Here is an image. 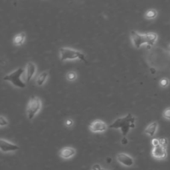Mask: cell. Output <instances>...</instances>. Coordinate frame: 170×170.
Here are the masks:
<instances>
[{"label":"cell","mask_w":170,"mask_h":170,"mask_svg":"<svg viewBox=\"0 0 170 170\" xmlns=\"http://www.w3.org/2000/svg\"><path fill=\"white\" fill-rule=\"evenodd\" d=\"M135 117L131 114H128L123 118L116 119L112 124L110 125L109 128L114 129H120L124 136H126L130 132L131 128H135Z\"/></svg>","instance_id":"obj_1"},{"label":"cell","mask_w":170,"mask_h":170,"mask_svg":"<svg viewBox=\"0 0 170 170\" xmlns=\"http://www.w3.org/2000/svg\"><path fill=\"white\" fill-rule=\"evenodd\" d=\"M59 52L61 55V60L62 61L67 60H75L78 58V59H80L84 62H86L85 55L82 52L77 50H75V49L63 47L60 49Z\"/></svg>","instance_id":"obj_2"},{"label":"cell","mask_w":170,"mask_h":170,"mask_svg":"<svg viewBox=\"0 0 170 170\" xmlns=\"http://www.w3.org/2000/svg\"><path fill=\"white\" fill-rule=\"evenodd\" d=\"M24 70L22 68H19L9 75H5L4 77V80L10 82L12 85L16 86V87L23 88L26 86L25 83L21 80V76H22Z\"/></svg>","instance_id":"obj_3"},{"label":"cell","mask_w":170,"mask_h":170,"mask_svg":"<svg viewBox=\"0 0 170 170\" xmlns=\"http://www.w3.org/2000/svg\"><path fill=\"white\" fill-rule=\"evenodd\" d=\"M41 109V102L38 97H33L31 98L27 109V117L29 120H32Z\"/></svg>","instance_id":"obj_4"},{"label":"cell","mask_w":170,"mask_h":170,"mask_svg":"<svg viewBox=\"0 0 170 170\" xmlns=\"http://www.w3.org/2000/svg\"><path fill=\"white\" fill-rule=\"evenodd\" d=\"M130 35L132 42L136 48H140L142 45L146 43V38L144 35H140L135 31H132Z\"/></svg>","instance_id":"obj_5"},{"label":"cell","mask_w":170,"mask_h":170,"mask_svg":"<svg viewBox=\"0 0 170 170\" xmlns=\"http://www.w3.org/2000/svg\"><path fill=\"white\" fill-rule=\"evenodd\" d=\"M107 129L106 123L100 120H96L91 123L90 130L92 132H103Z\"/></svg>","instance_id":"obj_6"},{"label":"cell","mask_w":170,"mask_h":170,"mask_svg":"<svg viewBox=\"0 0 170 170\" xmlns=\"http://www.w3.org/2000/svg\"><path fill=\"white\" fill-rule=\"evenodd\" d=\"M152 156L156 159L163 160L167 157L166 148L163 147L161 145H158L156 147H154L152 150Z\"/></svg>","instance_id":"obj_7"},{"label":"cell","mask_w":170,"mask_h":170,"mask_svg":"<svg viewBox=\"0 0 170 170\" xmlns=\"http://www.w3.org/2000/svg\"><path fill=\"white\" fill-rule=\"evenodd\" d=\"M19 149V147L14 144L10 143L6 140L0 139V150L3 152H9V151H14Z\"/></svg>","instance_id":"obj_8"},{"label":"cell","mask_w":170,"mask_h":170,"mask_svg":"<svg viewBox=\"0 0 170 170\" xmlns=\"http://www.w3.org/2000/svg\"><path fill=\"white\" fill-rule=\"evenodd\" d=\"M116 158L121 164L126 167H131L134 162L132 157L126 154H118L116 156Z\"/></svg>","instance_id":"obj_9"},{"label":"cell","mask_w":170,"mask_h":170,"mask_svg":"<svg viewBox=\"0 0 170 170\" xmlns=\"http://www.w3.org/2000/svg\"><path fill=\"white\" fill-rule=\"evenodd\" d=\"M76 150L72 147H64L62 148L59 152L60 156L63 159H69L75 155Z\"/></svg>","instance_id":"obj_10"},{"label":"cell","mask_w":170,"mask_h":170,"mask_svg":"<svg viewBox=\"0 0 170 170\" xmlns=\"http://www.w3.org/2000/svg\"><path fill=\"white\" fill-rule=\"evenodd\" d=\"M36 65L32 62H29L27 63L26 66V80L27 82H29L33 79V77L35 75L36 73Z\"/></svg>","instance_id":"obj_11"},{"label":"cell","mask_w":170,"mask_h":170,"mask_svg":"<svg viewBox=\"0 0 170 170\" xmlns=\"http://www.w3.org/2000/svg\"><path fill=\"white\" fill-rule=\"evenodd\" d=\"M157 123L156 122H151L150 124L148 125L147 127L144 130V132L150 136L152 137L155 134V133L157 130Z\"/></svg>","instance_id":"obj_12"},{"label":"cell","mask_w":170,"mask_h":170,"mask_svg":"<svg viewBox=\"0 0 170 170\" xmlns=\"http://www.w3.org/2000/svg\"><path fill=\"white\" fill-rule=\"evenodd\" d=\"M146 38V43L148 45L152 46L154 45L157 38V34L155 33H148L145 34Z\"/></svg>","instance_id":"obj_13"},{"label":"cell","mask_w":170,"mask_h":170,"mask_svg":"<svg viewBox=\"0 0 170 170\" xmlns=\"http://www.w3.org/2000/svg\"><path fill=\"white\" fill-rule=\"evenodd\" d=\"M25 33L22 32L17 34L13 39V43L17 46L21 45L25 41Z\"/></svg>","instance_id":"obj_14"},{"label":"cell","mask_w":170,"mask_h":170,"mask_svg":"<svg viewBox=\"0 0 170 170\" xmlns=\"http://www.w3.org/2000/svg\"><path fill=\"white\" fill-rule=\"evenodd\" d=\"M48 76L49 74L47 71H44V72L41 73L37 79V84L39 86H42L46 81V80L47 79Z\"/></svg>","instance_id":"obj_15"},{"label":"cell","mask_w":170,"mask_h":170,"mask_svg":"<svg viewBox=\"0 0 170 170\" xmlns=\"http://www.w3.org/2000/svg\"><path fill=\"white\" fill-rule=\"evenodd\" d=\"M156 16H157V11L155 10H148L146 13V15H145V17L148 19H154Z\"/></svg>","instance_id":"obj_16"},{"label":"cell","mask_w":170,"mask_h":170,"mask_svg":"<svg viewBox=\"0 0 170 170\" xmlns=\"http://www.w3.org/2000/svg\"><path fill=\"white\" fill-rule=\"evenodd\" d=\"M76 74L75 72L71 71V72L67 73V79L68 80H69V81H73V80H75L76 79Z\"/></svg>","instance_id":"obj_17"},{"label":"cell","mask_w":170,"mask_h":170,"mask_svg":"<svg viewBox=\"0 0 170 170\" xmlns=\"http://www.w3.org/2000/svg\"><path fill=\"white\" fill-rule=\"evenodd\" d=\"M159 144L160 145H161V146L167 148V146H168V140H167L166 138H162L159 140Z\"/></svg>","instance_id":"obj_18"},{"label":"cell","mask_w":170,"mask_h":170,"mask_svg":"<svg viewBox=\"0 0 170 170\" xmlns=\"http://www.w3.org/2000/svg\"><path fill=\"white\" fill-rule=\"evenodd\" d=\"M8 124V122L4 116H0V126H7Z\"/></svg>","instance_id":"obj_19"},{"label":"cell","mask_w":170,"mask_h":170,"mask_svg":"<svg viewBox=\"0 0 170 170\" xmlns=\"http://www.w3.org/2000/svg\"><path fill=\"white\" fill-rule=\"evenodd\" d=\"M163 117H164L165 118L168 119V120L170 119V109H169V108H168V109L164 110V112H163Z\"/></svg>","instance_id":"obj_20"},{"label":"cell","mask_w":170,"mask_h":170,"mask_svg":"<svg viewBox=\"0 0 170 170\" xmlns=\"http://www.w3.org/2000/svg\"><path fill=\"white\" fill-rule=\"evenodd\" d=\"M168 83H169V81L167 79H163L161 80V82H160V84L163 86V87H166V86L168 85Z\"/></svg>","instance_id":"obj_21"},{"label":"cell","mask_w":170,"mask_h":170,"mask_svg":"<svg viewBox=\"0 0 170 170\" xmlns=\"http://www.w3.org/2000/svg\"><path fill=\"white\" fill-rule=\"evenodd\" d=\"M92 170H106V169H104L102 168L100 166V165L94 164L93 166L92 167ZM112 170H114V169H112Z\"/></svg>","instance_id":"obj_22"},{"label":"cell","mask_w":170,"mask_h":170,"mask_svg":"<svg viewBox=\"0 0 170 170\" xmlns=\"http://www.w3.org/2000/svg\"><path fill=\"white\" fill-rule=\"evenodd\" d=\"M151 144H152L154 147H156L157 146H158V145H160L159 140H158V139H153V140H151Z\"/></svg>","instance_id":"obj_23"},{"label":"cell","mask_w":170,"mask_h":170,"mask_svg":"<svg viewBox=\"0 0 170 170\" xmlns=\"http://www.w3.org/2000/svg\"><path fill=\"white\" fill-rule=\"evenodd\" d=\"M65 124H66V125H67V126H72V125H73V120H70V119H68V120H67V121H66Z\"/></svg>","instance_id":"obj_24"},{"label":"cell","mask_w":170,"mask_h":170,"mask_svg":"<svg viewBox=\"0 0 170 170\" xmlns=\"http://www.w3.org/2000/svg\"><path fill=\"white\" fill-rule=\"evenodd\" d=\"M121 142H122V144L123 145H126L128 143V140L127 138L124 137V138H122V140H121Z\"/></svg>","instance_id":"obj_25"},{"label":"cell","mask_w":170,"mask_h":170,"mask_svg":"<svg viewBox=\"0 0 170 170\" xmlns=\"http://www.w3.org/2000/svg\"><path fill=\"white\" fill-rule=\"evenodd\" d=\"M106 162L108 163H110L111 162H112V159H111L110 157H107V158H106Z\"/></svg>","instance_id":"obj_26"},{"label":"cell","mask_w":170,"mask_h":170,"mask_svg":"<svg viewBox=\"0 0 170 170\" xmlns=\"http://www.w3.org/2000/svg\"><path fill=\"white\" fill-rule=\"evenodd\" d=\"M150 70H151V73H152V74H154V73H156V69H153V68H151V69H150Z\"/></svg>","instance_id":"obj_27"}]
</instances>
